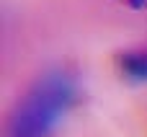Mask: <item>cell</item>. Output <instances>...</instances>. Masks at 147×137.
<instances>
[{"mask_svg":"<svg viewBox=\"0 0 147 137\" xmlns=\"http://www.w3.org/2000/svg\"><path fill=\"white\" fill-rule=\"evenodd\" d=\"M78 98V85L67 73H47L16 104L8 137H49Z\"/></svg>","mask_w":147,"mask_h":137,"instance_id":"obj_1","label":"cell"},{"mask_svg":"<svg viewBox=\"0 0 147 137\" xmlns=\"http://www.w3.org/2000/svg\"><path fill=\"white\" fill-rule=\"evenodd\" d=\"M119 70L124 73V78L134 83H147V49L124 52L119 57Z\"/></svg>","mask_w":147,"mask_h":137,"instance_id":"obj_2","label":"cell"},{"mask_svg":"<svg viewBox=\"0 0 147 137\" xmlns=\"http://www.w3.org/2000/svg\"><path fill=\"white\" fill-rule=\"evenodd\" d=\"M116 3L129 10H147V0H116Z\"/></svg>","mask_w":147,"mask_h":137,"instance_id":"obj_3","label":"cell"}]
</instances>
